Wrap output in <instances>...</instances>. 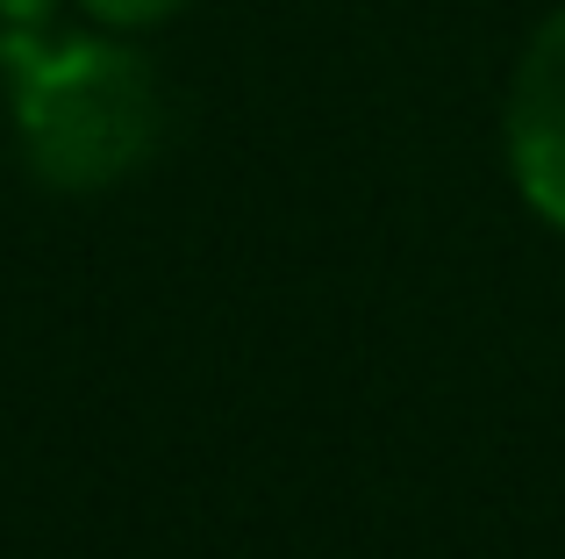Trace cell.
I'll return each instance as SVG.
<instances>
[{
  "label": "cell",
  "instance_id": "cell-1",
  "mask_svg": "<svg viewBox=\"0 0 565 559\" xmlns=\"http://www.w3.org/2000/svg\"><path fill=\"white\" fill-rule=\"evenodd\" d=\"M0 101L36 180L65 194L129 180L166 137V94L137 51L43 22H0Z\"/></svg>",
  "mask_w": 565,
  "mask_h": 559
},
{
  "label": "cell",
  "instance_id": "cell-2",
  "mask_svg": "<svg viewBox=\"0 0 565 559\" xmlns=\"http://www.w3.org/2000/svg\"><path fill=\"white\" fill-rule=\"evenodd\" d=\"M509 172L530 209L565 230V14L530 36L509 80Z\"/></svg>",
  "mask_w": 565,
  "mask_h": 559
},
{
  "label": "cell",
  "instance_id": "cell-3",
  "mask_svg": "<svg viewBox=\"0 0 565 559\" xmlns=\"http://www.w3.org/2000/svg\"><path fill=\"white\" fill-rule=\"evenodd\" d=\"M79 8L108 29H151V22H166V14L193 8V0H79Z\"/></svg>",
  "mask_w": 565,
  "mask_h": 559
},
{
  "label": "cell",
  "instance_id": "cell-4",
  "mask_svg": "<svg viewBox=\"0 0 565 559\" xmlns=\"http://www.w3.org/2000/svg\"><path fill=\"white\" fill-rule=\"evenodd\" d=\"M0 22H51V0H0Z\"/></svg>",
  "mask_w": 565,
  "mask_h": 559
}]
</instances>
